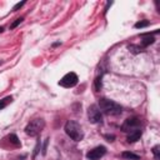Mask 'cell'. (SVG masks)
Here are the masks:
<instances>
[{"mask_svg":"<svg viewBox=\"0 0 160 160\" xmlns=\"http://www.w3.org/2000/svg\"><path fill=\"white\" fill-rule=\"evenodd\" d=\"M98 108L100 109V111L105 112L106 115H118L121 112V106L118 102L109 99H100Z\"/></svg>","mask_w":160,"mask_h":160,"instance_id":"obj_1","label":"cell"},{"mask_svg":"<svg viewBox=\"0 0 160 160\" xmlns=\"http://www.w3.org/2000/svg\"><path fill=\"white\" fill-rule=\"evenodd\" d=\"M65 132L74 141H80L84 138V131H82L81 126L76 121H72V120H69L65 124Z\"/></svg>","mask_w":160,"mask_h":160,"instance_id":"obj_2","label":"cell"},{"mask_svg":"<svg viewBox=\"0 0 160 160\" xmlns=\"http://www.w3.org/2000/svg\"><path fill=\"white\" fill-rule=\"evenodd\" d=\"M45 126V121L42 119H34L25 126V132L30 136H36L41 132Z\"/></svg>","mask_w":160,"mask_h":160,"instance_id":"obj_3","label":"cell"},{"mask_svg":"<svg viewBox=\"0 0 160 160\" xmlns=\"http://www.w3.org/2000/svg\"><path fill=\"white\" fill-rule=\"evenodd\" d=\"M78 81H79V78L75 72H68L61 78V80L59 81V85L62 88H72L78 84Z\"/></svg>","mask_w":160,"mask_h":160,"instance_id":"obj_4","label":"cell"},{"mask_svg":"<svg viewBox=\"0 0 160 160\" xmlns=\"http://www.w3.org/2000/svg\"><path fill=\"white\" fill-rule=\"evenodd\" d=\"M88 118L89 121L91 124H99L102 121V116H101V111L98 108V105H90L88 109Z\"/></svg>","mask_w":160,"mask_h":160,"instance_id":"obj_5","label":"cell"},{"mask_svg":"<svg viewBox=\"0 0 160 160\" xmlns=\"http://www.w3.org/2000/svg\"><path fill=\"white\" fill-rule=\"evenodd\" d=\"M136 129H140V120L138 118H129L121 125V130L124 132H131Z\"/></svg>","mask_w":160,"mask_h":160,"instance_id":"obj_6","label":"cell"},{"mask_svg":"<svg viewBox=\"0 0 160 160\" xmlns=\"http://www.w3.org/2000/svg\"><path fill=\"white\" fill-rule=\"evenodd\" d=\"M105 152H106V148L105 146H96V148L91 149L90 151H88L86 158L89 160H99L105 155Z\"/></svg>","mask_w":160,"mask_h":160,"instance_id":"obj_7","label":"cell"},{"mask_svg":"<svg viewBox=\"0 0 160 160\" xmlns=\"http://www.w3.org/2000/svg\"><path fill=\"white\" fill-rule=\"evenodd\" d=\"M141 134H142V131L140 130V129H136V130H134V131H131L129 135H128V142H135V141H138L140 138H141Z\"/></svg>","mask_w":160,"mask_h":160,"instance_id":"obj_8","label":"cell"},{"mask_svg":"<svg viewBox=\"0 0 160 160\" xmlns=\"http://www.w3.org/2000/svg\"><path fill=\"white\" fill-rule=\"evenodd\" d=\"M121 156H122L124 159H128V160H139V159H140L139 155H136V154H134V152H130V151H124V152L121 154Z\"/></svg>","mask_w":160,"mask_h":160,"instance_id":"obj_9","label":"cell"},{"mask_svg":"<svg viewBox=\"0 0 160 160\" xmlns=\"http://www.w3.org/2000/svg\"><path fill=\"white\" fill-rule=\"evenodd\" d=\"M154 41H155L154 36H150V35L148 34V36L142 38V40H141V45H142V46H149V45H150V44H152Z\"/></svg>","mask_w":160,"mask_h":160,"instance_id":"obj_10","label":"cell"},{"mask_svg":"<svg viewBox=\"0 0 160 160\" xmlns=\"http://www.w3.org/2000/svg\"><path fill=\"white\" fill-rule=\"evenodd\" d=\"M11 100H12V98H11V96H6V98L1 99V100H0V110H2L4 108H6V106H8V104H9V102H11Z\"/></svg>","mask_w":160,"mask_h":160,"instance_id":"obj_11","label":"cell"},{"mask_svg":"<svg viewBox=\"0 0 160 160\" xmlns=\"http://www.w3.org/2000/svg\"><path fill=\"white\" fill-rule=\"evenodd\" d=\"M150 25V21H148V20H141V21H138L136 24H135V28L136 29H142V28H146V26H149Z\"/></svg>","mask_w":160,"mask_h":160,"instance_id":"obj_12","label":"cell"},{"mask_svg":"<svg viewBox=\"0 0 160 160\" xmlns=\"http://www.w3.org/2000/svg\"><path fill=\"white\" fill-rule=\"evenodd\" d=\"M128 49H129L131 52H134V54H138V52H141V51H142V48L139 46V45H129Z\"/></svg>","mask_w":160,"mask_h":160,"instance_id":"obj_13","label":"cell"},{"mask_svg":"<svg viewBox=\"0 0 160 160\" xmlns=\"http://www.w3.org/2000/svg\"><path fill=\"white\" fill-rule=\"evenodd\" d=\"M9 141L15 144V145H20V141H19V139H18V136L15 134H10L9 135Z\"/></svg>","mask_w":160,"mask_h":160,"instance_id":"obj_14","label":"cell"},{"mask_svg":"<svg viewBox=\"0 0 160 160\" xmlns=\"http://www.w3.org/2000/svg\"><path fill=\"white\" fill-rule=\"evenodd\" d=\"M152 154L155 155V159H159L160 158V146L159 145H156V146L152 148Z\"/></svg>","mask_w":160,"mask_h":160,"instance_id":"obj_15","label":"cell"},{"mask_svg":"<svg viewBox=\"0 0 160 160\" xmlns=\"http://www.w3.org/2000/svg\"><path fill=\"white\" fill-rule=\"evenodd\" d=\"M95 89L96 90H100L101 89V76H98L95 79Z\"/></svg>","mask_w":160,"mask_h":160,"instance_id":"obj_16","label":"cell"},{"mask_svg":"<svg viewBox=\"0 0 160 160\" xmlns=\"http://www.w3.org/2000/svg\"><path fill=\"white\" fill-rule=\"evenodd\" d=\"M21 21H22V18H19V19H16V21L11 24V26H10V29H14V28H16V26H18V25H19V24H20Z\"/></svg>","mask_w":160,"mask_h":160,"instance_id":"obj_17","label":"cell"},{"mask_svg":"<svg viewBox=\"0 0 160 160\" xmlns=\"http://www.w3.org/2000/svg\"><path fill=\"white\" fill-rule=\"evenodd\" d=\"M24 4H25V1H21V2H18V4H16V5L14 6V8H12V10H14V11H16V10H18V9H20V8H21V6L24 5Z\"/></svg>","mask_w":160,"mask_h":160,"instance_id":"obj_18","label":"cell"},{"mask_svg":"<svg viewBox=\"0 0 160 160\" xmlns=\"http://www.w3.org/2000/svg\"><path fill=\"white\" fill-rule=\"evenodd\" d=\"M39 146H40V141H38V144H36V146H35V150H34V155H32V158H35V156H36V154L39 152Z\"/></svg>","mask_w":160,"mask_h":160,"instance_id":"obj_19","label":"cell"},{"mask_svg":"<svg viewBox=\"0 0 160 160\" xmlns=\"http://www.w3.org/2000/svg\"><path fill=\"white\" fill-rule=\"evenodd\" d=\"M46 145H48V139L45 140V145H44V148H42V154H45V152H46Z\"/></svg>","mask_w":160,"mask_h":160,"instance_id":"obj_20","label":"cell"},{"mask_svg":"<svg viewBox=\"0 0 160 160\" xmlns=\"http://www.w3.org/2000/svg\"><path fill=\"white\" fill-rule=\"evenodd\" d=\"M105 138H106V139H109V141H112V139H114V136H112V135H111V136H110V135H106Z\"/></svg>","mask_w":160,"mask_h":160,"instance_id":"obj_21","label":"cell"},{"mask_svg":"<svg viewBox=\"0 0 160 160\" xmlns=\"http://www.w3.org/2000/svg\"><path fill=\"white\" fill-rule=\"evenodd\" d=\"M2 30H4V28H1V26H0V32H1Z\"/></svg>","mask_w":160,"mask_h":160,"instance_id":"obj_22","label":"cell"}]
</instances>
